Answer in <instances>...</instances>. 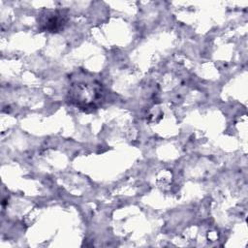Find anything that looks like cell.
<instances>
[{
  "label": "cell",
  "instance_id": "obj_2",
  "mask_svg": "<svg viewBox=\"0 0 248 248\" xmlns=\"http://www.w3.org/2000/svg\"><path fill=\"white\" fill-rule=\"evenodd\" d=\"M66 22V15L63 11H47L42 15L39 21L43 30L48 32H56L63 28Z\"/></svg>",
  "mask_w": 248,
  "mask_h": 248
},
{
  "label": "cell",
  "instance_id": "obj_1",
  "mask_svg": "<svg viewBox=\"0 0 248 248\" xmlns=\"http://www.w3.org/2000/svg\"><path fill=\"white\" fill-rule=\"evenodd\" d=\"M104 97V86L93 76L79 72L71 78L68 91L70 104L83 110H93L102 104Z\"/></svg>",
  "mask_w": 248,
  "mask_h": 248
}]
</instances>
